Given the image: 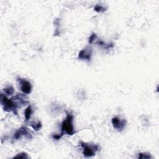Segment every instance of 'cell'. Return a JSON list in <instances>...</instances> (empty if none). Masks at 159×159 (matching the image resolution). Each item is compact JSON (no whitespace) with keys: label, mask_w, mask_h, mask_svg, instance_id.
<instances>
[{"label":"cell","mask_w":159,"mask_h":159,"mask_svg":"<svg viewBox=\"0 0 159 159\" xmlns=\"http://www.w3.org/2000/svg\"><path fill=\"white\" fill-rule=\"evenodd\" d=\"M17 81L20 83L21 91L24 94H30L32 91V86L31 83L23 78H18Z\"/></svg>","instance_id":"4"},{"label":"cell","mask_w":159,"mask_h":159,"mask_svg":"<svg viewBox=\"0 0 159 159\" xmlns=\"http://www.w3.org/2000/svg\"><path fill=\"white\" fill-rule=\"evenodd\" d=\"M95 11L98 12V13H103L106 10V8H105L104 6H101V5H96L94 8Z\"/></svg>","instance_id":"11"},{"label":"cell","mask_w":159,"mask_h":159,"mask_svg":"<svg viewBox=\"0 0 159 159\" xmlns=\"http://www.w3.org/2000/svg\"><path fill=\"white\" fill-rule=\"evenodd\" d=\"M92 55V49L90 47H87L85 49L81 50L78 54V59L81 60H87L88 61L91 60Z\"/></svg>","instance_id":"6"},{"label":"cell","mask_w":159,"mask_h":159,"mask_svg":"<svg viewBox=\"0 0 159 159\" xmlns=\"http://www.w3.org/2000/svg\"><path fill=\"white\" fill-rule=\"evenodd\" d=\"M23 136L28 138H31V134L28 131V129L26 127H21L20 129L17 130L14 135V139L17 140Z\"/></svg>","instance_id":"7"},{"label":"cell","mask_w":159,"mask_h":159,"mask_svg":"<svg viewBox=\"0 0 159 159\" xmlns=\"http://www.w3.org/2000/svg\"><path fill=\"white\" fill-rule=\"evenodd\" d=\"M73 116L72 113L67 112V117L63 120L62 124V133L60 134L61 137L65 133L68 135H73L75 133L73 126Z\"/></svg>","instance_id":"1"},{"label":"cell","mask_w":159,"mask_h":159,"mask_svg":"<svg viewBox=\"0 0 159 159\" xmlns=\"http://www.w3.org/2000/svg\"><path fill=\"white\" fill-rule=\"evenodd\" d=\"M1 102L5 111L7 112L13 111V113L15 115L17 114V108L18 105L17 104L15 103V102L13 100V99H8L5 96V95L2 94Z\"/></svg>","instance_id":"2"},{"label":"cell","mask_w":159,"mask_h":159,"mask_svg":"<svg viewBox=\"0 0 159 159\" xmlns=\"http://www.w3.org/2000/svg\"><path fill=\"white\" fill-rule=\"evenodd\" d=\"M97 39V35L95 33H93L91 34V35L90 37V38H89V43L90 44H92Z\"/></svg>","instance_id":"14"},{"label":"cell","mask_w":159,"mask_h":159,"mask_svg":"<svg viewBox=\"0 0 159 159\" xmlns=\"http://www.w3.org/2000/svg\"><path fill=\"white\" fill-rule=\"evenodd\" d=\"M32 107H31V106H29L26 109V110L24 111V118H25L26 121H28L30 119L31 115H32Z\"/></svg>","instance_id":"8"},{"label":"cell","mask_w":159,"mask_h":159,"mask_svg":"<svg viewBox=\"0 0 159 159\" xmlns=\"http://www.w3.org/2000/svg\"><path fill=\"white\" fill-rule=\"evenodd\" d=\"M80 145L83 148V155L87 157H90L95 155L96 151L99 148V146L97 145L88 144L83 142H81Z\"/></svg>","instance_id":"3"},{"label":"cell","mask_w":159,"mask_h":159,"mask_svg":"<svg viewBox=\"0 0 159 159\" xmlns=\"http://www.w3.org/2000/svg\"><path fill=\"white\" fill-rule=\"evenodd\" d=\"M139 158H151L152 157L151 156L150 154H146V153H140L138 155Z\"/></svg>","instance_id":"12"},{"label":"cell","mask_w":159,"mask_h":159,"mask_svg":"<svg viewBox=\"0 0 159 159\" xmlns=\"http://www.w3.org/2000/svg\"><path fill=\"white\" fill-rule=\"evenodd\" d=\"M14 158H29L27 154L25 152H21L18 154L17 155L14 157Z\"/></svg>","instance_id":"13"},{"label":"cell","mask_w":159,"mask_h":159,"mask_svg":"<svg viewBox=\"0 0 159 159\" xmlns=\"http://www.w3.org/2000/svg\"><path fill=\"white\" fill-rule=\"evenodd\" d=\"M112 124H113L114 128L121 131L124 129L126 125V121L124 119H121L118 117H114L112 118Z\"/></svg>","instance_id":"5"},{"label":"cell","mask_w":159,"mask_h":159,"mask_svg":"<svg viewBox=\"0 0 159 159\" xmlns=\"http://www.w3.org/2000/svg\"><path fill=\"white\" fill-rule=\"evenodd\" d=\"M4 93L5 95L8 96H9V95L11 96L14 93V88L12 86H9L4 89Z\"/></svg>","instance_id":"9"},{"label":"cell","mask_w":159,"mask_h":159,"mask_svg":"<svg viewBox=\"0 0 159 159\" xmlns=\"http://www.w3.org/2000/svg\"><path fill=\"white\" fill-rule=\"evenodd\" d=\"M31 126L35 130H37H37H40V129L41 128L42 124H41V123L40 122V121H37V122H36V123L35 122L32 123Z\"/></svg>","instance_id":"10"}]
</instances>
